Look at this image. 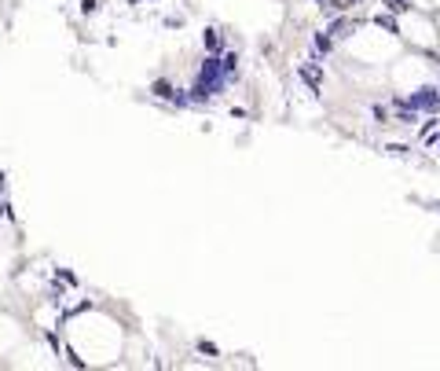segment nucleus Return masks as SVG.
Returning <instances> with one entry per match:
<instances>
[{"label": "nucleus", "instance_id": "nucleus-1", "mask_svg": "<svg viewBox=\"0 0 440 371\" xmlns=\"http://www.w3.org/2000/svg\"><path fill=\"white\" fill-rule=\"evenodd\" d=\"M128 331L117 320L114 309L100 302H78L62 316V349H67V368H121Z\"/></svg>", "mask_w": 440, "mask_h": 371}, {"label": "nucleus", "instance_id": "nucleus-2", "mask_svg": "<svg viewBox=\"0 0 440 371\" xmlns=\"http://www.w3.org/2000/svg\"><path fill=\"white\" fill-rule=\"evenodd\" d=\"M37 331L30 327L26 316H19L12 309H0V364H8V357L15 353L26 338H34Z\"/></svg>", "mask_w": 440, "mask_h": 371}, {"label": "nucleus", "instance_id": "nucleus-3", "mask_svg": "<svg viewBox=\"0 0 440 371\" xmlns=\"http://www.w3.org/2000/svg\"><path fill=\"white\" fill-rule=\"evenodd\" d=\"M404 103H407L411 111H418V114H422V111H437V107H440V89H418V92H411Z\"/></svg>", "mask_w": 440, "mask_h": 371}, {"label": "nucleus", "instance_id": "nucleus-4", "mask_svg": "<svg viewBox=\"0 0 440 371\" xmlns=\"http://www.w3.org/2000/svg\"><path fill=\"white\" fill-rule=\"evenodd\" d=\"M297 78H301L312 92H319V89H323V63H319V59L301 63V67H297Z\"/></svg>", "mask_w": 440, "mask_h": 371}, {"label": "nucleus", "instance_id": "nucleus-5", "mask_svg": "<svg viewBox=\"0 0 440 371\" xmlns=\"http://www.w3.org/2000/svg\"><path fill=\"white\" fill-rule=\"evenodd\" d=\"M224 45H228V41H224V34H220L217 26H206V30H202V52H209V56H220Z\"/></svg>", "mask_w": 440, "mask_h": 371}, {"label": "nucleus", "instance_id": "nucleus-6", "mask_svg": "<svg viewBox=\"0 0 440 371\" xmlns=\"http://www.w3.org/2000/svg\"><path fill=\"white\" fill-rule=\"evenodd\" d=\"M81 15H84V19L100 15V0H81Z\"/></svg>", "mask_w": 440, "mask_h": 371}, {"label": "nucleus", "instance_id": "nucleus-7", "mask_svg": "<svg viewBox=\"0 0 440 371\" xmlns=\"http://www.w3.org/2000/svg\"><path fill=\"white\" fill-rule=\"evenodd\" d=\"M385 8H389V12H407L411 4H407V0H385Z\"/></svg>", "mask_w": 440, "mask_h": 371}, {"label": "nucleus", "instance_id": "nucleus-8", "mask_svg": "<svg viewBox=\"0 0 440 371\" xmlns=\"http://www.w3.org/2000/svg\"><path fill=\"white\" fill-rule=\"evenodd\" d=\"M0 199H12L8 195V173H0Z\"/></svg>", "mask_w": 440, "mask_h": 371}, {"label": "nucleus", "instance_id": "nucleus-9", "mask_svg": "<svg viewBox=\"0 0 440 371\" xmlns=\"http://www.w3.org/2000/svg\"><path fill=\"white\" fill-rule=\"evenodd\" d=\"M437 144H440V136H437Z\"/></svg>", "mask_w": 440, "mask_h": 371}]
</instances>
